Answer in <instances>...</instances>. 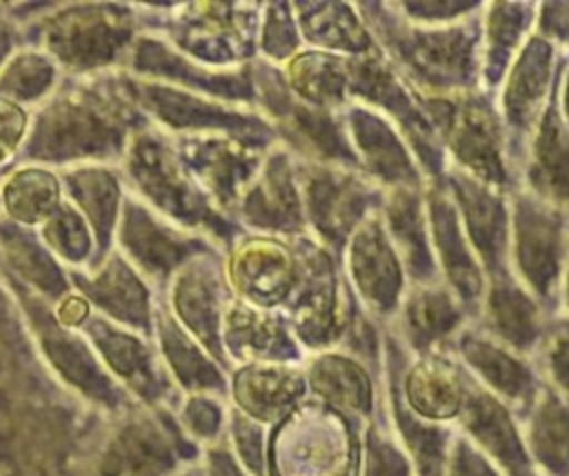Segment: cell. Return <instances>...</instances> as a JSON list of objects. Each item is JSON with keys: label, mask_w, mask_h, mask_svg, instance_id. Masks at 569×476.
<instances>
[{"label": "cell", "mask_w": 569, "mask_h": 476, "mask_svg": "<svg viewBox=\"0 0 569 476\" xmlns=\"http://www.w3.org/2000/svg\"><path fill=\"white\" fill-rule=\"evenodd\" d=\"M118 98L96 87L76 85L38 111L22 153L38 162H80L122 158L133 133L131 111Z\"/></svg>", "instance_id": "cell-1"}, {"label": "cell", "mask_w": 569, "mask_h": 476, "mask_svg": "<svg viewBox=\"0 0 569 476\" xmlns=\"http://www.w3.org/2000/svg\"><path fill=\"white\" fill-rule=\"evenodd\" d=\"M124 173L138 200L151 205L173 225L187 231H207L220 240H233L236 225L213 207L209 196L191 178L176 147L158 131L133 129L124 151Z\"/></svg>", "instance_id": "cell-2"}, {"label": "cell", "mask_w": 569, "mask_h": 476, "mask_svg": "<svg viewBox=\"0 0 569 476\" xmlns=\"http://www.w3.org/2000/svg\"><path fill=\"white\" fill-rule=\"evenodd\" d=\"M42 51L71 71H100L133 47V18L122 7L60 9L38 27Z\"/></svg>", "instance_id": "cell-3"}, {"label": "cell", "mask_w": 569, "mask_h": 476, "mask_svg": "<svg viewBox=\"0 0 569 476\" xmlns=\"http://www.w3.org/2000/svg\"><path fill=\"white\" fill-rule=\"evenodd\" d=\"M122 93L138 109L149 113L162 127L178 133H231L258 142H269L276 133L267 116L233 109L227 102L196 96L187 87H176L162 80L124 78Z\"/></svg>", "instance_id": "cell-4"}, {"label": "cell", "mask_w": 569, "mask_h": 476, "mask_svg": "<svg viewBox=\"0 0 569 476\" xmlns=\"http://www.w3.org/2000/svg\"><path fill=\"white\" fill-rule=\"evenodd\" d=\"M267 142L231 136V133H182L176 138V151L220 211L231 214L247 187L258 176L264 158Z\"/></svg>", "instance_id": "cell-5"}, {"label": "cell", "mask_w": 569, "mask_h": 476, "mask_svg": "<svg viewBox=\"0 0 569 476\" xmlns=\"http://www.w3.org/2000/svg\"><path fill=\"white\" fill-rule=\"evenodd\" d=\"M256 98L264 107L267 120H273V129L282 131L291 147L320 162L358 165L342 127L331 118L329 109H320L302 102L291 93L287 82L267 65H256L253 73Z\"/></svg>", "instance_id": "cell-6"}, {"label": "cell", "mask_w": 569, "mask_h": 476, "mask_svg": "<svg viewBox=\"0 0 569 476\" xmlns=\"http://www.w3.org/2000/svg\"><path fill=\"white\" fill-rule=\"evenodd\" d=\"M122 205L113 238L120 254L142 278L169 285L176 271L193 256L213 251L202 236H191L187 229L156 218L142 200L127 198Z\"/></svg>", "instance_id": "cell-7"}, {"label": "cell", "mask_w": 569, "mask_h": 476, "mask_svg": "<svg viewBox=\"0 0 569 476\" xmlns=\"http://www.w3.org/2000/svg\"><path fill=\"white\" fill-rule=\"evenodd\" d=\"M224 271L242 303L271 309L293 296L300 282V256L293 245L271 236L236 238Z\"/></svg>", "instance_id": "cell-8"}, {"label": "cell", "mask_w": 569, "mask_h": 476, "mask_svg": "<svg viewBox=\"0 0 569 476\" xmlns=\"http://www.w3.org/2000/svg\"><path fill=\"white\" fill-rule=\"evenodd\" d=\"M442 129L449 151L476 180L502 185L507 178L500 153V129L493 111L478 96H456L427 102Z\"/></svg>", "instance_id": "cell-9"}, {"label": "cell", "mask_w": 569, "mask_h": 476, "mask_svg": "<svg viewBox=\"0 0 569 476\" xmlns=\"http://www.w3.org/2000/svg\"><path fill=\"white\" fill-rule=\"evenodd\" d=\"M209 254V251H207ZM207 254L193 256L169 280V311L189 331L222 356V318L229 307L224 267Z\"/></svg>", "instance_id": "cell-10"}, {"label": "cell", "mask_w": 569, "mask_h": 476, "mask_svg": "<svg viewBox=\"0 0 569 476\" xmlns=\"http://www.w3.org/2000/svg\"><path fill=\"white\" fill-rule=\"evenodd\" d=\"M389 47L411 76L431 87H465L473 76V36L467 27L400 29Z\"/></svg>", "instance_id": "cell-11"}, {"label": "cell", "mask_w": 569, "mask_h": 476, "mask_svg": "<svg viewBox=\"0 0 569 476\" xmlns=\"http://www.w3.org/2000/svg\"><path fill=\"white\" fill-rule=\"evenodd\" d=\"M298 180L307 222L327 245L340 247L365 218L367 185L347 169L329 165H309Z\"/></svg>", "instance_id": "cell-12"}, {"label": "cell", "mask_w": 569, "mask_h": 476, "mask_svg": "<svg viewBox=\"0 0 569 476\" xmlns=\"http://www.w3.org/2000/svg\"><path fill=\"white\" fill-rule=\"evenodd\" d=\"M236 214L251 229L287 236H298L305 229L307 218L300 180L284 147L267 151V158L242 194Z\"/></svg>", "instance_id": "cell-13"}, {"label": "cell", "mask_w": 569, "mask_h": 476, "mask_svg": "<svg viewBox=\"0 0 569 476\" xmlns=\"http://www.w3.org/2000/svg\"><path fill=\"white\" fill-rule=\"evenodd\" d=\"M82 296L93 303L109 320L149 334L153 327V305L149 287L133 265L120 254H111L93 274H71Z\"/></svg>", "instance_id": "cell-14"}, {"label": "cell", "mask_w": 569, "mask_h": 476, "mask_svg": "<svg viewBox=\"0 0 569 476\" xmlns=\"http://www.w3.org/2000/svg\"><path fill=\"white\" fill-rule=\"evenodd\" d=\"M513 249L522 278L540 296H549L562 262L560 216L536 200L518 198L513 209Z\"/></svg>", "instance_id": "cell-15"}, {"label": "cell", "mask_w": 569, "mask_h": 476, "mask_svg": "<svg viewBox=\"0 0 569 476\" xmlns=\"http://www.w3.org/2000/svg\"><path fill=\"white\" fill-rule=\"evenodd\" d=\"M131 67L140 76H151V80L184 82L202 93H211L224 100H251L256 96L253 78L247 73H216L209 67H198V62L187 60L176 53L167 42L156 38H138L131 47Z\"/></svg>", "instance_id": "cell-16"}, {"label": "cell", "mask_w": 569, "mask_h": 476, "mask_svg": "<svg viewBox=\"0 0 569 476\" xmlns=\"http://www.w3.org/2000/svg\"><path fill=\"white\" fill-rule=\"evenodd\" d=\"M349 274L360 296L380 314L396 307L402 269L393 245L378 220H362L349 240Z\"/></svg>", "instance_id": "cell-17"}, {"label": "cell", "mask_w": 569, "mask_h": 476, "mask_svg": "<svg viewBox=\"0 0 569 476\" xmlns=\"http://www.w3.org/2000/svg\"><path fill=\"white\" fill-rule=\"evenodd\" d=\"M349 91L389 111L407 131V136L411 138V145L422 156L425 165H429L436 171L438 160H436V149L431 142V131L427 127V120L420 116V111L409 100L405 87L393 78V73L385 67L380 58L362 56L349 62Z\"/></svg>", "instance_id": "cell-18"}, {"label": "cell", "mask_w": 569, "mask_h": 476, "mask_svg": "<svg viewBox=\"0 0 569 476\" xmlns=\"http://www.w3.org/2000/svg\"><path fill=\"white\" fill-rule=\"evenodd\" d=\"M347 127L356 145V158L369 173L396 187L416 185L418 176L411 158L385 118L369 109L353 107L349 109Z\"/></svg>", "instance_id": "cell-19"}, {"label": "cell", "mask_w": 569, "mask_h": 476, "mask_svg": "<svg viewBox=\"0 0 569 476\" xmlns=\"http://www.w3.org/2000/svg\"><path fill=\"white\" fill-rule=\"evenodd\" d=\"M60 178L71 202L89 222L98 245V256H102L109 249L120 220L118 176L109 167L76 165Z\"/></svg>", "instance_id": "cell-20"}, {"label": "cell", "mask_w": 569, "mask_h": 476, "mask_svg": "<svg viewBox=\"0 0 569 476\" xmlns=\"http://www.w3.org/2000/svg\"><path fill=\"white\" fill-rule=\"evenodd\" d=\"M456 200L462 209V220L469 238L473 240L485 267L502 276V258L507 245V211L500 198L480 180L469 176H453L451 180Z\"/></svg>", "instance_id": "cell-21"}, {"label": "cell", "mask_w": 569, "mask_h": 476, "mask_svg": "<svg viewBox=\"0 0 569 476\" xmlns=\"http://www.w3.org/2000/svg\"><path fill=\"white\" fill-rule=\"evenodd\" d=\"M280 314L231 300L222 318V345L238 358H284L296 354Z\"/></svg>", "instance_id": "cell-22"}, {"label": "cell", "mask_w": 569, "mask_h": 476, "mask_svg": "<svg viewBox=\"0 0 569 476\" xmlns=\"http://www.w3.org/2000/svg\"><path fill=\"white\" fill-rule=\"evenodd\" d=\"M62 178L36 165L11 169L0 182L7 220L20 227L44 222L62 205Z\"/></svg>", "instance_id": "cell-23"}, {"label": "cell", "mask_w": 569, "mask_h": 476, "mask_svg": "<svg viewBox=\"0 0 569 476\" xmlns=\"http://www.w3.org/2000/svg\"><path fill=\"white\" fill-rule=\"evenodd\" d=\"M284 78L296 98L331 109L349 93V60L327 51H300L287 60Z\"/></svg>", "instance_id": "cell-24"}, {"label": "cell", "mask_w": 569, "mask_h": 476, "mask_svg": "<svg viewBox=\"0 0 569 476\" xmlns=\"http://www.w3.org/2000/svg\"><path fill=\"white\" fill-rule=\"evenodd\" d=\"M551 78V44L536 38L525 44L505 87V113L513 127H529L542 105Z\"/></svg>", "instance_id": "cell-25"}, {"label": "cell", "mask_w": 569, "mask_h": 476, "mask_svg": "<svg viewBox=\"0 0 569 476\" xmlns=\"http://www.w3.org/2000/svg\"><path fill=\"white\" fill-rule=\"evenodd\" d=\"M429 220H431L429 225L433 231V245L438 249V256L442 260V267H445L451 285L458 289V294L465 300L478 298L480 289H482L480 267L476 265V260L471 258V254L465 245L458 214L447 196H442V194L431 196Z\"/></svg>", "instance_id": "cell-26"}, {"label": "cell", "mask_w": 569, "mask_h": 476, "mask_svg": "<svg viewBox=\"0 0 569 476\" xmlns=\"http://www.w3.org/2000/svg\"><path fill=\"white\" fill-rule=\"evenodd\" d=\"M0 249L9 267L24 282L47 294V298L60 300L69 294L64 271L51 258L47 247L40 245L31 234H24L20 225L11 220H0Z\"/></svg>", "instance_id": "cell-27"}, {"label": "cell", "mask_w": 569, "mask_h": 476, "mask_svg": "<svg viewBox=\"0 0 569 476\" xmlns=\"http://www.w3.org/2000/svg\"><path fill=\"white\" fill-rule=\"evenodd\" d=\"M305 9H296V22L305 40L325 49H340L351 53H365L371 40L351 11L342 2H300Z\"/></svg>", "instance_id": "cell-28"}, {"label": "cell", "mask_w": 569, "mask_h": 476, "mask_svg": "<svg viewBox=\"0 0 569 476\" xmlns=\"http://www.w3.org/2000/svg\"><path fill=\"white\" fill-rule=\"evenodd\" d=\"M529 173L540 194L558 202H569V131L553 109L538 125Z\"/></svg>", "instance_id": "cell-29"}, {"label": "cell", "mask_w": 569, "mask_h": 476, "mask_svg": "<svg viewBox=\"0 0 569 476\" xmlns=\"http://www.w3.org/2000/svg\"><path fill=\"white\" fill-rule=\"evenodd\" d=\"M300 391L302 380L298 371L276 363H256L236 374L238 403L260 418H273Z\"/></svg>", "instance_id": "cell-30"}, {"label": "cell", "mask_w": 569, "mask_h": 476, "mask_svg": "<svg viewBox=\"0 0 569 476\" xmlns=\"http://www.w3.org/2000/svg\"><path fill=\"white\" fill-rule=\"evenodd\" d=\"M387 225L416 280L433 276V260L427 245V227L418 196L409 187H398L387 205Z\"/></svg>", "instance_id": "cell-31"}, {"label": "cell", "mask_w": 569, "mask_h": 476, "mask_svg": "<svg viewBox=\"0 0 569 476\" xmlns=\"http://www.w3.org/2000/svg\"><path fill=\"white\" fill-rule=\"evenodd\" d=\"M487 316L498 336L518 349H527L538 334L536 303L505 274L496 276L487 296Z\"/></svg>", "instance_id": "cell-32"}, {"label": "cell", "mask_w": 569, "mask_h": 476, "mask_svg": "<svg viewBox=\"0 0 569 476\" xmlns=\"http://www.w3.org/2000/svg\"><path fill=\"white\" fill-rule=\"evenodd\" d=\"M84 331L118 374L129 376L136 383H147L151 378V354L147 345L136 336V331L131 334L109 323L104 316H91L84 325Z\"/></svg>", "instance_id": "cell-33"}, {"label": "cell", "mask_w": 569, "mask_h": 476, "mask_svg": "<svg viewBox=\"0 0 569 476\" xmlns=\"http://www.w3.org/2000/svg\"><path fill=\"white\" fill-rule=\"evenodd\" d=\"M56 85V62L38 49H22L0 65V96L18 105L38 102Z\"/></svg>", "instance_id": "cell-34"}, {"label": "cell", "mask_w": 569, "mask_h": 476, "mask_svg": "<svg viewBox=\"0 0 569 476\" xmlns=\"http://www.w3.org/2000/svg\"><path fill=\"white\" fill-rule=\"evenodd\" d=\"M42 245L71 265H84L98 254L93 231L71 200H62V205L42 222Z\"/></svg>", "instance_id": "cell-35"}, {"label": "cell", "mask_w": 569, "mask_h": 476, "mask_svg": "<svg viewBox=\"0 0 569 476\" xmlns=\"http://www.w3.org/2000/svg\"><path fill=\"white\" fill-rule=\"evenodd\" d=\"M458 320L460 309L442 289H422L413 294L405 307V327L416 345H427L445 336Z\"/></svg>", "instance_id": "cell-36"}, {"label": "cell", "mask_w": 569, "mask_h": 476, "mask_svg": "<svg viewBox=\"0 0 569 476\" xmlns=\"http://www.w3.org/2000/svg\"><path fill=\"white\" fill-rule=\"evenodd\" d=\"M467 423L471 432L485 443L487 449H491L513 472L522 474L527 463L525 454L511 432L509 418L491 398H473L467 407Z\"/></svg>", "instance_id": "cell-37"}, {"label": "cell", "mask_w": 569, "mask_h": 476, "mask_svg": "<svg viewBox=\"0 0 569 476\" xmlns=\"http://www.w3.org/2000/svg\"><path fill=\"white\" fill-rule=\"evenodd\" d=\"M413 407L427 416H451L460 407V387L453 374L438 363H422L407 380Z\"/></svg>", "instance_id": "cell-38"}, {"label": "cell", "mask_w": 569, "mask_h": 476, "mask_svg": "<svg viewBox=\"0 0 569 476\" xmlns=\"http://www.w3.org/2000/svg\"><path fill=\"white\" fill-rule=\"evenodd\" d=\"M462 354L465 358L502 394L507 396H520L522 391H527L529 387V371L516 360L511 358L507 351H502L500 347L467 336L462 343Z\"/></svg>", "instance_id": "cell-39"}, {"label": "cell", "mask_w": 569, "mask_h": 476, "mask_svg": "<svg viewBox=\"0 0 569 476\" xmlns=\"http://www.w3.org/2000/svg\"><path fill=\"white\" fill-rule=\"evenodd\" d=\"M311 380L320 394H325L336 403H342L356 409L369 407V380L365 371L356 363L342 356L320 358L313 365Z\"/></svg>", "instance_id": "cell-40"}, {"label": "cell", "mask_w": 569, "mask_h": 476, "mask_svg": "<svg viewBox=\"0 0 569 476\" xmlns=\"http://www.w3.org/2000/svg\"><path fill=\"white\" fill-rule=\"evenodd\" d=\"M531 443L549 469H569V411L556 398H547L538 407L531 425Z\"/></svg>", "instance_id": "cell-41"}, {"label": "cell", "mask_w": 569, "mask_h": 476, "mask_svg": "<svg viewBox=\"0 0 569 476\" xmlns=\"http://www.w3.org/2000/svg\"><path fill=\"white\" fill-rule=\"evenodd\" d=\"M527 24V9L513 2H498L487 18V73L491 82L502 73L520 33Z\"/></svg>", "instance_id": "cell-42"}, {"label": "cell", "mask_w": 569, "mask_h": 476, "mask_svg": "<svg viewBox=\"0 0 569 476\" xmlns=\"http://www.w3.org/2000/svg\"><path fill=\"white\" fill-rule=\"evenodd\" d=\"M298 22L287 4H269L260 24V49L271 60H289L298 51Z\"/></svg>", "instance_id": "cell-43"}, {"label": "cell", "mask_w": 569, "mask_h": 476, "mask_svg": "<svg viewBox=\"0 0 569 476\" xmlns=\"http://www.w3.org/2000/svg\"><path fill=\"white\" fill-rule=\"evenodd\" d=\"M29 113L22 105L0 96V165L9 162L29 136Z\"/></svg>", "instance_id": "cell-44"}, {"label": "cell", "mask_w": 569, "mask_h": 476, "mask_svg": "<svg viewBox=\"0 0 569 476\" xmlns=\"http://www.w3.org/2000/svg\"><path fill=\"white\" fill-rule=\"evenodd\" d=\"M545 358L553 378L569 389V323H556L545 336Z\"/></svg>", "instance_id": "cell-45"}, {"label": "cell", "mask_w": 569, "mask_h": 476, "mask_svg": "<svg viewBox=\"0 0 569 476\" xmlns=\"http://www.w3.org/2000/svg\"><path fill=\"white\" fill-rule=\"evenodd\" d=\"M542 33L569 42V2H547L540 16Z\"/></svg>", "instance_id": "cell-46"}, {"label": "cell", "mask_w": 569, "mask_h": 476, "mask_svg": "<svg viewBox=\"0 0 569 476\" xmlns=\"http://www.w3.org/2000/svg\"><path fill=\"white\" fill-rule=\"evenodd\" d=\"M369 476H407L405 460L385 443H376L371 447V465Z\"/></svg>", "instance_id": "cell-47"}, {"label": "cell", "mask_w": 569, "mask_h": 476, "mask_svg": "<svg viewBox=\"0 0 569 476\" xmlns=\"http://www.w3.org/2000/svg\"><path fill=\"white\" fill-rule=\"evenodd\" d=\"M476 2H409L407 13L420 20H442V18H451L458 16L460 11H465L467 7H473Z\"/></svg>", "instance_id": "cell-48"}, {"label": "cell", "mask_w": 569, "mask_h": 476, "mask_svg": "<svg viewBox=\"0 0 569 476\" xmlns=\"http://www.w3.org/2000/svg\"><path fill=\"white\" fill-rule=\"evenodd\" d=\"M453 476H493V474H491V469H489L482 460H478V458L473 456V452L462 449V452L458 454V458H456Z\"/></svg>", "instance_id": "cell-49"}, {"label": "cell", "mask_w": 569, "mask_h": 476, "mask_svg": "<svg viewBox=\"0 0 569 476\" xmlns=\"http://www.w3.org/2000/svg\"><path fill=\"white\" fill-rule=\"evenodd\" d=\"M565 113L569 120V69H567V82H565Z\"/></svg>", "instance_id": "cell-50"}, {"label": "cell", "mask_w": 569, "mask_h": 476, "mask_svg": "<svg viewBox=\"0 0 569 476\" xmlns=\"http://www.w3.org/2000/svg\"><path fill=\"white\" fill-rule=\"evenodd\" d=\"M567 296H569V278H567Z\"/></svg>", "instance_id": "cell-51"}]
</instances>
